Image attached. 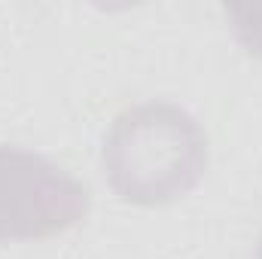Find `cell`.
Instances as JSON below:
<instances>
[{
    "label": "cell",
    "mask_w": 262,
    "mask_h": 259,
    "mask_svg": "<svg viewBox=\"0 0 262 259\" xmlns=\"http://www.w3.org/2000/svg\"><path fill=\"white\" fill-rule=\"evenodd\" d=\"M207 171V134L171 101L122 110L104 137V174L119 201L162 207L189 195Z\"/></svg>",
    "instance_id": "obj_1"
},
{
    "label": "cell",
    "mask_w": 262,
    "mask_h": 259,
    "mask_svg": "<svg viewBox=\"0 0 262 259\" xmlns=\"http://www.w3.org/2000/svg\"><path fill=\"white\" fill-rule=\"evenodd\" d=\"M92 195L52 159L0 143V244L43 241L85 220Z\"/></svg>",
    "instance_id": "obj_2"
},
{
    "label": "cell",
    "mask_w": 262,
    "mask_h": 259,
    "mask_svg": "<svg viewBox=\"0 0 262 259\" xmlns=\"http://www.w3.org/2000/svg\"><path fill=\"white\" fill-rule=\"evenodd\" d=\"M226 18L232 21V31L238 37V43L262 58V6H247V3H232L226 6Z\"/></svg>",
    "instance_id": "obj_3"
},
{
    "label": "cell",
    "mask_w": 262,
    "mask_h": 259,
    "mask_svg": "<svg viewBox=\"0 0 262 259\" xmlns=\"http://www.w3.org/2000/svg\"><path fill=\"white\" fill-rule=\"evenodd\" d=\"M256 259H262V238H259V244H256Z\"/></svg>",
    "instance_id": "obj_4"
}]
</instances>
